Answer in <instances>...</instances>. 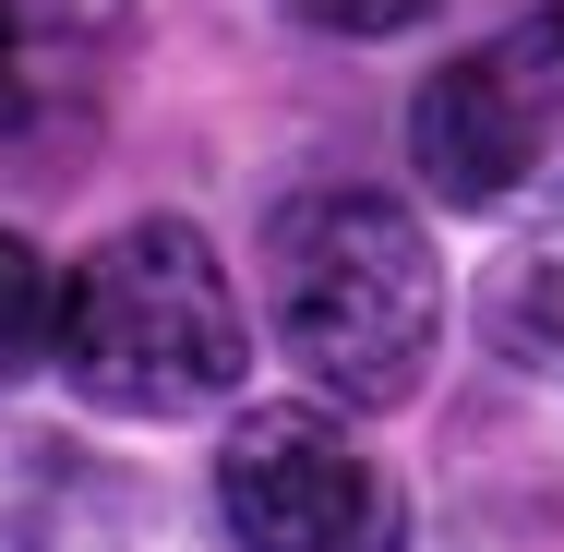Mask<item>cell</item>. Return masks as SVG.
Returning a JSON list of instances; mask_svg holds the SVG:
<instances>
[{"mask_svg":"<svg viewBox=\"0 0 564 552\" xmlns=\"http://www.w3.org/2000/svg\"><path fill=\"white\" fill-rule=\"evenodd\" d=\"M264 325L337 409H409L445 348V264L397 193L313 181L264 217Z\"/></svg>","mask_w":564,"mask_h":552,"instance_id":"obj_1","label":"cell"},{"mask_svg":"<svg viewBox=\"0 0 564 552\" xmlns=\"http://www.w3.org/2000/svg\"><path fill=\"white\" fill-rule=\"evenodd\" d=\"M48 360L85 409L109 421H181V409H217L252 360L240 325V289H228L217 240L193 217H132L109 228L73 277H61V325Z\"/></svg>","mask_w":564,"mask_h":552,"instance_id":"obj_2","label":"cell"},{"mask_svg":"<svg viewBox=\"0 0 564 552\" xmlns=\"http://www.w3.org/2000/svg\"><path fill=\"white\" fill-rule=\"evenodd\" d=\"M480 348H492L517 385L564 397V228H541L529 252L492 264V289H480Z\"/></svg>","mask_w":564,"mask_h":552,"instance_id":"obj_5","label":"cell"},{"mask_svg":"<svg viewBox=\"0 0 564 552\" xmlns=\"http://www.w3.org/2000/svg\"><path fill=\"white\" fill-rule=\"evenodd\" d=\"M217 529L228 552H409V493L372 444L301 397L240 409L217 444Z\"/></svg>","mask_w":564,"mask_h":552,"instance_id":"obj_4","label":"cell"},{"mask_svg":"<svg viewBox=\"0 0 564 552\" xmlns=\"http://www.w3.org/2000/svg\"><path fill=\"white\" fill-rule=\"evenodd\" d=\"M48 325H61V289H48V264H36V240L0 228V397L48 360Z\"/></svg>","mask_w":564,"mask_h":552,"instance_id":"obj_6","label":"cell"},{"mask_svg":"<svg viewBox=\"0 0 564 552\" xmlns=\"http://www.w3.org/2000/svg\"><path fill=\"white\" fill-rule=\"evenodd\" d=\"M61 12H97V0H61Z\"/></svg>","mask_w":564,"mask_h":552,"instance_id":"obj_8","label":"cell"},{"mask_svg":"<svg viewBox=\"0 0 564 552\" xmlns=\"http://www.w3.org/2000/svg\"><path fill=\"white\" fill-rule=\"evenodd\" d=\"M301 24H325V36H409V24H433L445 0H289Z\"/></svg>","mask_w":564,"mask_h":552,"instance_id":"obj_7","label":"cell"},{"mask_svg":"<svg viewBox=\"0 0 564 552\" xmlns=\"http://www.w3.org/2000/svg\"><path fill=\"white\" fill-rule=\"evenodd\" d=\"M409 169L456 217L564 205V12H517L409 97Z\"/></svg>","mask_w":564,"mask_h":552,"instance_id":"obj_3","label":"cell"}]
</instances>
